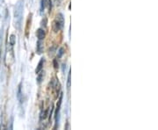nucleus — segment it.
Masks as SVG:
<instances>
[{
  "mask_svg": "<svg viewBox=\"0 0 158 130\" xmlns=\"http://www.w3.org/2000/svg\"><path fill=\"white\" fill-rule=\"evenodd\" d=\"M63 23H64V20H63V17L62 14H58L56 16V19L55 20V23H54V29L55 30V32L61 30L63 27Z\"/></svg>",
  "mask_w": 158,
  "mask_h": 130,
  "instance_id": "obj_1",
  "label": "nucleus"
},
{
  "mask_svg": "<svg viewBox=\"0 0 158 130\" xmlns=\"http://www.w3.org/2000/svg\"><path fill=\"white\" fill-rule=\"evenodd\" d=\"M43 63H44V58H42V59L40 61V63H39V64H38V67H37V68H36V70H35L36 74H38V73L41 70L42 66H43Z\"/></svg>",
  "mask_w": 158,
  "mask_h": 130,
  "instance_id": "obj_5",
  "label": "nucleus"
},
{
  "mask_svg": "<svg viewBox=\"0 0 158 130\" xmlns=\"http://www.w3.org/2000/svg\"><path fill=\"white\" fill-rule=\"evenodd\" d=\"M36 34H37V37H38V39L40 41H41V40H43L45 38V32L42 29H38Z\"/></svg>",
  "mask_w": 158,
  "mask_h": 130,
  "instance_id": "obj_4",
  "label": "nucleus"
},
{
  "mask_svg": "<svg viewBox=\"0 0 158 130\" xmlns=\"http://www.w3.org/2000/svg\"><path fill=\"white\" fill-rule=\"evenodd\" d=\"M70 71L69 73V77H68V89H70Z\"/></svg>",
  "mask_w": 158,
  "mask_h": 130,
  "instance_id": "obj_9",
  "label": "nucleus"
},
{
  "mask_svg": "<svg viewBox=\"0 0 158 130\" xmlns=\"http://www.w3.org/2000/svg\"><path fill=\"white\" fill-rule=\"evenodd\" d=\"M45 6H46V0H41V11H43Z\"/></svg>",
  "mask_w": 158,
  "mask_h": 130,
  "instance_id": "obj_7",
  "label": "nucleus"
},
{
  "mask_svg": "<svg viewBox=\"0 0 158 130\" xmlns=\"http://www.w3.org/2000/svg\"><path fill=\"white\" fill-rule=\"evenodd\" d=\"M22 6L20 5V4H19L18 5V6L16 7V9H15V19L17 20H20V18H21V15H22Z\"/></svg>",
  "mask_w": 158,
  "mask_h": 130,
  "instance_id": "obj_2",
  "label": "nucleus"
},
{
  "mask_svg": "<svg viewBox=\"0 0 158 130\" xmlns=\"http://www.w3.org/2000/svg\"><path fill=\"white\" fill-rule=\"evenodd\" d=\"M62 95H61L58 103H57V106H56V110H55V121L57 122V119H58V114H59V111H60V107H61V104H62Z\"/></svg>",
  "mask_w": 158,
  "mask_h": 130,
  "instance_id": "obj_3",
  "label": "nucleus"
},
{
  "mask_svg": "<svg viewBox=\"0 0 158 130\" xmlns=\"http://www.w3.org/2000/svg\"><path fill=\"white\" fill-rule=\"evenodd\" d=\"M63 51H64V49H63L62 48H60V50H59V55H58V57H59V58H60V57L63 55V53H64Z\"/></svg>",
  "mask_w": 158,
  "mask_h": 130,
  "instance_id": "obj_8",
  "label": "nucleus"
},
{
  "mask_svg": "<svg viewBox=\"0 0 158 130\" xmlns=\"http://www.w3.org/2000/svg\"><path fill=\"white\" fill-rule=\"evenodd\" d=\"M9 40H10V41H9L10 45H11V46H13V45L15 44V42H16V38H15V35L12 34V35L10 36Z\"/></svg>",
  "mask_w": 158,
  "mask_h": 130,
  "instance_id": "obj_6",
  "label": "nucleus"
}]
</instances>
